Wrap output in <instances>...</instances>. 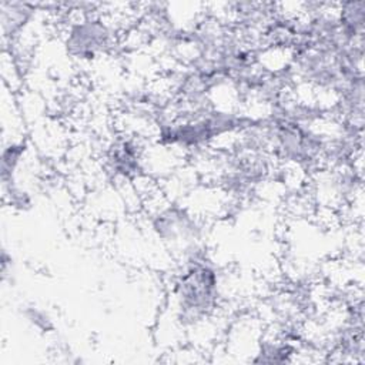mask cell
Instances as JSON below:
<instances>
[{
  "mask_svg": "<svg viewBox=\"0 0 365 365\" xmlns=\"http://www.w3.org/2000/svg\"><path fill=\"white\" fill-rule=\"evenodd\" d=\"M173 295L181 324H197L208 318L218 302L217 271L202 258L187 261L185 269L174 282Z\"/></svg>",
  "mask_w": 365,
  "mask_h": 365,
  "instance_id": "obj_1",
  "label": "cell"
},
{
  "mask_svg": "<svg viewBox=\"0 0 365 365\" xmlns=\"http://www.w3.org/2000/svg\"><path fill=\"white\" fill-rule=\"evenodd\" d=\"M36 7L27 3H10L1 1L0 11H1V27L3 34L6 37H14L24 24L33 17Z\"/></svg>",
  "mask_w": 365,
  "mask_h": 365,
  "instance_id": "obj_3",
  "label": "cell"
},
{
  "mask_svg": "<svg viewBox=\"0 0 365 365\" xmlns=\"http://www.w3.org/2000/svg\"><path fill=\"white\" fill-rule=\"evenodd\" d=\"M26 317L29 318V321H31L37 328H41V329H48V328H51V319H50V317L44 312V311H41V309H38V308H36V307H31V308H29L27 309V312H26Z\"/></svg>",
  "mask_w": 365,
  "mask_h": 365,
  "instance_id": "obj_4",
  "label": "cell"
},
{
  "mask_svg": "<svg viewBox=\"0 0 365 365\" xmlns=\"http://www.w3.org/2000/svg\"><path fill=\"white\" fill-rule=\"evenodd\" d=\"M64 43L73 57L93 60L113 46L114 30L103 17L88 16L87 11H83L80 19L67 26Z\"/></svg>",
  "mask_w": 365,
  "mask_h": 365,
  "instance_id": "obj_2",
  "label": "cell"
}]
</instances>
